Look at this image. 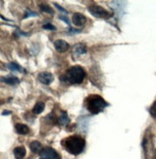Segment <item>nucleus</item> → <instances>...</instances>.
Returning <instances> with one entry per match:
<instances>
[{
	"label": "nucleus",
	"instance_id": "obj_20",
	"mask_svg": "<svg viewBox=\"0 0 156 159\" xmlns=\"http://www.w3.org/2000/svg\"><path fill=\"white\" fill-rule=\"evenodd\" d=\"M44 29H49V30H55V27H54L53 25H51V24H45V25H44Z\"/></svg>",
	"mask_w": 156,
	"mask_h": 159
},
{
	"label": "nucleus",
	"instance_id": "obj_22",
	"mask_svg": "<svg viewBox=\"0 0 156 159\" xmlns=\"http://www.w3.org/2000/svg\"><path fill=\"white\" fill-rule=\"evenodd\" d=\"M10 113H11V112H9V111H4L2 114L3 115H7V114H10Z\"/></svg>",
	"mask_w": 156,
	"mask_h": 159
},
{
	"label": "nucleus",
	"instance_id": "obj_8",
	"mask_svg": "<svg viewBox=\"0 0 156 159\" xmlns=\"http://www.w3.org/2000/svg\"><path fill=\"white\" fill-rule=\"evenodd\" d=\"M86 17L80 13H75L72 17V23L75 26H83L86 23Z\"/></svg>",
	"mask_w": 156,
	"mask_h": 159
},
{
	"label": "nucleus",
	"instance_id": "obj_18",
	"mask_svg": "<svg viewBox=\"0 0 156 159\" xmlns=\"http://www.w3.org/2000/svg\"><path fill=\"white\" fill-rule=\"evenodd\" d=\"M150 114L152 115L154 118H156V102L150 108Z\"/></svg>",
	"mask_w": 156,
	"mask_h": 159
},
{
	"label": "nucleus",
	"instance_id": "obj_5",
	"mask_svg": "<svg viewBox=\"0 0 156 159\" xmlns=\"http://www.w3.org/2000/svg\"><path fill=\"white\" fill-rule=\"evenodd\" d=\"M40 159H59V154L51 148H46L41 152Z\"/></svg>",
	"mask_w": 156,
	"mask_h": 159
},
{
	"label": "nucleus",
	"instance_id": "obj_3",
	"mask_svg": "<svg viewBox=\"0 0 156 159\" xmlns=\"http://www.w3.org/2000/svg\"><path fill=\"white\" fill-rule=\"evenodd\" d=\"M85 71L79 66L71 67L67 72V79L72 84H80L83 82L85 78Z\"/></svg>",
	"mask_w": 156,
	"mask_h": 159
},
{
	"label": "nucleus",
	"instance_id": "obj_4",
	"mask_svg": "<svg viewBox=\"0 0 156 159\" xmlns=\"http://www.w3.org/2000/svg\"><path fill=\"white\" fill-rule=\"evenodd\" d=\"M88 10H89L90 13H91L93 17H95V18H107L110 17V14L100 6H91V7H89Z\"/></svg>",
	"mask_w": 156,
	"mask_h": 159
},
{
	"label": "nucleus",
	"instance_id": "obj_12",
	"mask_svg": "<svg viewBox=\"0 0 156 159\" xmlns=\"http://www.w3.org/2000/svg\"><path fill=\"white\" fill-rule=\"evenodd\" d=\"M30 150H32V152L34 153H39V152H42V146L40 142L38 141H33L32 143L30 144Z\"/></svg>",
	"mask_w": 156,
	"mask_h": 159
},
{
	"label": "nucleus",
	"instance_id": "obj_17",
	"mask_svg": "<svg viewBox=\"0 0 156 159\" xmlns=\"http://www.w3.org/2000/svg\"><path fill=\"white\" fill-rule=\"evenodd\" d=\"M41 9H42V11L46 12V13L54 14V12H53V10L51 9V8H50L48 5H45V4H44V5H41Z\"/></svg>",
	"mask_w": 156,
	"mask_h": 159
},
{
	"label": "nucleus",
	"instance_id": "obj_16",
	"mask_svg": "<svg viewBox=\"0 0 156 159\" xmlns=\"http://www.w3.org/2000/svg\"><path fill=\"white\" fill-rule=\"evenodd\" d=\"M44 104L42 102H38V103H36V105H35L33 108V113L36 115L41 114L42 112L44 111Z\"/></svg>",
	"mask_w": 156,
	"mask_h": 159
},
{
	"label": "nucleus",
	"instance_id": "obj_2",
	"mask_svg": "<svg viewBox=\"0 0 156 159\" xmlns=\"http://www.w3.org/2000/svg\"><path fill=\"white\" fill-rule=\"evenodd\" d=\"M107 103L105 100L99 96H92L88 98L87 107L88 110L91 112L92 114H98L101 111L104 110L106 107Z\"/></svg>",
	"mask_w": 156,
	"mask_h": 159
},
{
	"label": "nucleus",
	"instance_id": "obj_7",
	"mask_svg": "<svg viewBox=\"0 0 156 159\" xmlns=\"http://www.w3.org/2000/svg\"><path fill=\"white\" fill-rule=\"evenodd\" d=\"M54 46L58 52H66L69 48V44L63 40H57L54 42Z\"/></svg>",
	"mask_w": 156,
	"mask_h": 159
},
{
	"label": "nucleus",
	"instance_id": "obj_21",
	"mask_svg": "<svg viewBox=\"0 0 156 159\" xmlns=\"http://www.w3.org/2000/svg\"><path fill=\"white\" fill-rule=\"evenodd\" d=\"M60 19H62V20H64L67 24L69 25V18H65V17H60Z\"/></svg>",
	"mask_w": 156,
	"mask_h": 159
},
{
	"label": "nucleus",
	"instance_id": "obj_9",
	"mask_svg": "<svg viewBox=\"0 0 156 159\" xmlns=\"http://www.w3.org/2000/svg\"><path fill=\"white\" fill-rule=\"evenodd\" d=\"M86 52H87V48L82 44H77L73 47V55L75 56H80L82 54H85Z\"/></svg>",
	"mask_w": 156,
	"mask_h": 159
},
{
	"label": "nucleus",
	"instance_id": "obj_6",
	"mask_svg": "<svg viewBox=\"0 0 156 159\" xmlns=\"http://www.w3.org/2000/svg\"><path fill=\"white\" fill-rule=\"evenodd\" d=\"M38 78L40 80V82H42V84L49 85L53 81L54 77L50 72H41V73H39Z\"/></svg>",
	"mask_w": 156,
	"mask_h": 159
},
{
	"label": "nucleus",
	"instance_id": "obj_11",
	"mask_svg": "<svg viewBox=\"0 0 156 159\" xmlns=\"http://www.w3.org/2000/svg\"><path fill=\"white\" fill-rule=\"evenodd\" d=\"M2 81L5 82L8 85H17L19 83V79L17 78V76H6V77H2Z\"/></svg>",
	"mask_w": 156,
	"mask_h": 159
},
{
	"label": "nucleus",
	"instance_id": "obj_15",
	"mask_svg": "<svg viewBox=\"0 0 156 159\" xmlns=\"http://www.w3.org/2000/svg\"><path fill=\"white\" fill-rule=\"evenodd\" d=\"M59 123H60V125H68V123H69V119L68 117V114L66 113L65 111L61 112V116L59 118Z\"/></svg>",
	"mask_w": 156,
	"mask_h": 159
},
{
	"label": "nucleus",
	"instance_id": "obj_13",
	"mask_svg": "<svg viewBox=\"0 0 156 159\" xmlns=\"http://www.w3.org/2000/svg\"><path fill=\"white\" fill-rule=\"evenodd\" d=\"M15 130H17V132L18 134H22V135L27 134L29 132L28 126L23 125V123H17V125H15Z\"/></svg>",
	"mask_w": 156,
	"mask_h": 159
},
{
	"label": "nucleus",
	"instance_id": "obj_19",
	"mask_svg": "<svg viewBox=\"0 0 156 159\" xmlns=\"http://www.w3.org/2000/svg\"><path fill=\"white\" fill-rule=\"evenodd\" d=\"M54 5H55L57 8H58V10H60L61 12H63V13H65V14H67L68 15V13H69V12L67 11V10H65V9H63V8H62L60 5H58V4L57 3H54Z\"/></svg>",
	"mask_w": 156,
	"mask_h": 159
},
{
	"label": "nucleus",
	"instance_id": "obj_10",
	"mask_svg": "<svg viewBox=\"0 0 156 159\" xmlns=\"http://www.w3.org/2000/svg\"><path fill=\"white\" fill-rule=\"evenodd\" d=\"M26 154V150L24 147H17L14 150V155L15 159H22Z\"/></svg>",
	"mask_w": 156,
	"mask_h": 159
},
{
	"label": "nucleus",
	"instance_id": "obj_14",
	"mask_svg": "<svg viewBox=\"0 0 156 159\" xmlns=\"http://www.w3.org/2000/svg\"><path fill=\"white\" fill-rule=\"evenodd\" d=\"M8 68L9 69L13 71H18V72H25V71L23 69V68H21L18 64H17L15 62H11L10 64H8Z\"/></svg>",
	"mask_w": 156,
	"mask_h": 159
},
{
	"label": "nucleus",
	"instance_id": "obj_1",
	"mask_svg": "<svg viewBox=\"0 0 156 159\" xmlns=\"http://www.w3.org/2000/svg\"><path fill=\"white\" fill-rule=\"evenodd\" d=\"M85 147V140L80 136H71L65 140V149L69 153L77 155L82 152Z\"/></svg>",
	"mask_w": 156,
	"mask_h": 159
}]
</instances>
